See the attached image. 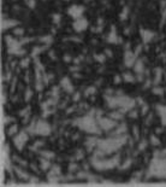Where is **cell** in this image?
I'll list each match as a JSON object with an SVG mask.
<instances>
[{
    "instance_id": "cell-54",
    "label": "cell",
    "mask_w": 166,
    "mask_h": 187,
    "mask_svg": "<svg viewBox=\"0 0 166 187\" xmlns=\"http://www.w3.org/2000/svg\"><path fill=\"white\" fill-rule=\"evenodd\" d=\"M149 86H152V81H151V80H147V81L144 82V85H143V88H148Z\"/></svg>"
},
{
    "instance_id": "cell-41",
    "label": "cell",
    "mask_w": 166,
    "mask_h": 187,
    "mask_svg": "<svg viewBox=\"0 0 166 187\" xmlns=\"http://www.w3.org/2000/svg\"><path fill=\"white\" fill-rule=\"evenodd\" d=\"M29 63H30V59H29V58H24V59L21 61L19 64H21V68H28Z\"/></svg>"
},
{
    "instance_id": "cell-19",
    "label": "cell",
    "mask_w": 166,
    "mask_h": 187,
    "mask_svg": "<svg viewBox=\"0 0 166 187\" xmlns=\"http://www.w3.org/2000/svg\"><path fill=\"white\" fill-rule=\"evenodd\" d=\"M123 80L127 82V83H134V82H136V79H135V76L133 75V72H130V71H125V72H123Z\"/></svg>"
},
{
    "instance_id": "cell-5",
    "label": "cell",
    "mask_w": 166,
    "mask_h": 187,
    "mask_svg": "<svg viewBox=\"0 0 166 187\" xmlns=\"http://www.w3.org/2000/svg\"><path fill=\"white\" fill-rule=\"evenodd\" d=\"M51 133H52V127L48 122H46L45 120H40V121L35 122L34 134L41 135V136H48Z\"/></svg>"
},
{
    "instance_id": "cell-38",
    "label": "cell",
    "mask_w": 166,
    "mask_h": 187,
    "mask_svg": "<svg viewBox=\"0 0 166 187\" xmlns=\"http://www.w3.org/2000/svg\"><path fill=\"white\" fill-rule=\"evenodd\" d=\"M32 97H33V91L29 90V88H27V91H25V93H24V100H25V101H29V100L32 99Z\"/></svg>"
},
{
    "instance_id": "cell-47",
    "label": "cell",
    "mask_w": 166,
    "mask_h": 187,
    "mask_svg": "<svg viewBox=\"0 0 166 187\" xmlns=\"http://www.w3.org/2000/svg\"><path fill=\"white\" fill-rule=\"evenodd\" d=\"M141 112H142V115H146L148 112V105L146 103L143 105H141Z\"/></svg>"
},
{
    "instance_id": "cell-9",
    "label": "cell",
    "mask_w": 166,
    "mask_h": 187,
    "mask_svg": "<svg viewBox=\"0 0 166 187\" xmlns=\"http://www.w3.org/2000/svg\"><path fill=\"white\" fill-rule=\"evenodd\" d=\"M89 27V22L86 17H81V18H77L73 21L72 23V28L73 30L77 31V33H82V31L87 30Z\"/></svg>"
},
{
    "instance_id": "cell-3",
    "label": "cell",
    "mask_w": 166,
    "mask_h": 187,
    "mask_svg": "<svg viewBox=\"0 0 166 187\" xmlns=\"http://www.w3.org/2000/svg\"><path fill=\"white\" fill-rule=\"evenodd\" d=\"M90 164L97 169V170H108L119 164V157L114 156L110 159H103V157H97L94 156L90 161Z\"/></svg>"
},
{
    "instance_id": "cell-8",
    "label": "cell",
    "mask_w": 166,
    "mask_h": 187,
    "mask_svg": "<svg viewBox=\"0 0 166 187\" xmlns=\"http://www.w3.org/2000/svg\"><path fill=\"white\" fill-rule=\"evenodd\" d=\"M86 9L82 6V5H71L69 9H67V13L71 18L73 19H77V18H81L83 17V13H84Z\"/></svg>"
},
{
    "instance_id": "cell-18",
    "label": "cell",
    "mask_w": 166,
    "mask_h": 187,
    "mask_svg": "<svg viewBox=\"0 0 166 187\" xmlns=\"http://www.w3.org/2000/svg\"><path fill=\"white\" fill-rule=\"evenodd\" d=\"M154 72H155V79H154V81H153V85H154V86H157V85H159V82L161 81L163 69L158 66V68H155V69H154Z\"/></svg>"
},
{
    "instance_id": "cell-10",
    "label": "cell",
    "mask_w": 166,
    "mask_h": 187,
    "mask_svg": "<svg viewBox=\"0 0 166 187\" xmlns=\"http://www.w3.org/2000/svg\"><path fill=\"white\" fill-rule=\"evenodd\" d=\"M136 61H137V53L130 51V50H127L125 55H124V64H125V66L133 68Z\"/></svg>"
},
{
    "instance_id": "cell-62",
    "label": "cell",
    "mask_w": 166,
    "mask_h": 187,
    "mask_svg": "<svg viewBox=\"0 0 166 187\" xmlns=\"http://www.w3.org/2000/svg\"><path fill=\"white\" fill-rule=\"evenodd\" d=\"M165 80H166V74H165Z\"/></svg>"
},
{
    "instance_id": "cell-30",
    "label": "cell",
    "mask_w": 166,
    "mask_h": 187,
    "mask_svg": "<svg viewBox=\"0 0 166 187\" xmlns=\"http://www.w3.org/2000/svg\"><path fill=\"white\" fill-rule=\"evenodd\" d=\"M17 133H18V125H11V127L8 128V130H7V134L11 135V136H15Z\"/></svg>"
},
{
    "instance_id": "cell-17",
    "label": "cell",
    "mask_w": 166,
    "mask_h": 187,
    "mask_svg": "<svg viewBox=\"0 0 166 187\" xmlns=\"http://www.w3.org/2000/svg\"><path fill=\"white\" fill-rule=\"evenodd\" d=\"M134 70L136 74H143V70H144V64L141 59H137L136 63L134 64Z\"/></svg>"
},
{
    "instance_id": "cell-11",
    "label": "cell",
    "mask_w": 166,
    "mask_h": 187,
    "mask_svg": "<svg viewBox=\"0 0 166 187\" xmlns=\"http://www.w3.org/2000/svg\"><path fill=\"white\" fill-rule=\"evenodd\" d=\"M140 35H141L142 41H143L144 44H148V42H151V41L154 39L155 33H154V31H152V30H149V29L141 28V29H140Z\"/></svg>"
},
{
    "instance_id": "cell-23",
    "label": "cell",
    "mask_w": 166,
    "mask_h": 187,
    "mask_svg": "<svg viewBox=\"0 0 166 187\" xmlns=\"http://www.w3.org/2000/svg\"><path fill=\"white\" fill-rule=\"evenodd\" d=\"M60 174H62V168L59 165H52L48 173V175H56V176H60Z\"/></svg>"
},
{
    "instance_id": "cell-26",
    "label": "cell",
    "mask_w": 166,
    "mask_h": 187,
    "mask_svg": "<svg viewBox=\"0 0 166 187\" xmlns=\"http://www.w3.org/2000/svg\"><path fill=\"white\" fill-rule=\"evenodd\" d=\"M152 92L155 94V95H164V93H165V90H164L161 86L157 85V86H154V87L152 88Z\"/></svg>"
},
{
    "instance_id": "cell-2",
    "label": "cell",
    "mask_w": 166,
    "mask_h": 187,
    "mask_svg": "<svg viewBox=\"0 0 166 187\" xmlns=\"http://www.w3.org/2000/svg\"><path fill=\"white\" fill-rule=\"evenodd\" d=\"M75 125L77 127H80L82 130H84V132H87L89 134H94V135L100 134L101 130H102L100 128L98 121L94 118L93 115H87V116H84L82 118H78Z\"/></svg>"
},
{
    "instance_id": "cell-44",
    "label": "cell",
    "mask_w": 166,
    "mask_h": 187,
    "mask_svg": "<svg viewBox=\"0 0 166 187\" xmlns=\"http://www.w3.org/2000/svg\"><path fill=\"white\" fill-rule=\"evenodd\" d=\"M78 169V165L76 164V163H70V165H69V170L72 173V171H76Z\"/></svg>"
},
{
    "instance_id": "cell-14",
    "label": "cell",
    "mask_w": 166,
    "mask_h": 187,
    "mask_svg": "<svg viewBox=\"0 0 166 187\" xmlns=\"http://www.w3.org/2000/svg\"><path fill=\"white\" fill-rule=\"evenodd\" d=\"M19 24V22L18 21H16V19H11V18H4L2 19V30H5V29H10V28H13V27H17Z\"/></svg>"
},
{
    "instance_id": "cell-7",
    "label": "cell",
    "mask_w": 166,
    "mask_h": 187,
    "mask_svg": "<svg viewBox=\"0 0 166 187\" xmlns=\"http://www.w3.org/2000/svg\"><path fill=\"white\" fill-rule=\"evenodd\" d=\"M98 123L102 130H107V132L114 129L118 125L117 121L113 120L112 117H100V118H98Z\"/></svg>"
},
{
    "instance_id": "cell-57",
    "label": "cell",
    "mask_w": 166,
    "mask_h": 187,
    "mask_svg": "<svg viewBox=\"0 0 166 187\" xmlns=\"http://www.w3.org/2000/svg\"><path fill=\"white\" fill-rule=\"evenodd\" d=\"M11 121H13V118H12V117H5V125L11 123Z\"/></svg>"
},
{
    "instance_id": "cell-15",
    "label": "cell",
    "mask_w": 166,
    "mask_h": 187,
    "mask_svg": "<svg viewBox=\"0 0 166 187\" xmlns=\"http://www.w3.org/2000/svg\"><path fill=\"white\" fill-rule=\"evenodd\" d=\"M157 111L161 118V125L166 127V106L165 105H157Z\"/></svg>"
},
{
    "instance_id": "cell-6",
    "label": "cell",
    "mask_w": 166,
    "mask_h": 187,
    "mask_svg": "<svg viewBox=\"0 0 166 187\" xmlns=\"http://www.w3.org/2000/svg\"><path fill=\"white\" fill-rule=\"evenodd\" d=\"M28 133H27V130H21V132H18L16 135H15V138H13V144H15V146L18 149V150H23V147H24V145L27 144V141H28Z\"/></svg>"
},
{
    "instance_id": "cell-29",
    "label": "cell",
    "mask_w": 166,
    "mask_h": 187,
    "mask_svg": "<svg viewBox=\"0 0 166 187\" xmlns=\"http://www.w3.org/2000/svg\"><path fill=\"white\" fill-rule=\"evenodd\" d=\"M128 15H129V9H128V6H124V7H123V11H122L120 15H119L120 21H125V19L128 18Z\"/></svg>"
},
{
    "instance_id": "cell-31",
    "label": "cell",
    "mask_w": 166,
    "mask_h": 187,
    "mask_svg": "<svg viewBox=\"0 0 166 187\" xmlns=\"http://www.w3.org/2000/svg\"><path fill=\"white\" fill-rule=\"evenodd\" d=\"M106 57H107V56L105 55V52H103V53H97V55H94V59H95V61H98L99 63L105 62Z\"/></svg>"
},
{
    "instance_id": "cell-48",
    "label": "cell",
    "mask_w": 166,
    "mask_h": 187,
    "mask_svg": "<svg viewBox=\"0 0 166 187\" xmlns=\"http://www.w3.org/2000/svg\"><path fill=\"white\" fill-rule=\"evenodd\" d=\"M80 99H81V93H80V92H76V93L73 94V97H72V100H73V103H77Z\"/></svg>"
},
{
    "instance_id": "cell-24",
    "label": "cell",
    "mask_w": 166,
    "mask_h": 187,
    "mask_svg": "<svg viewBox=\"0 0 166 187\" xmlns=\"http://www.w3.org/2000/svg\"><path fill=\"white\" fill-rule=\"evenodd\" d=\"M98 141H99V139H97V138H88L87 139V141H86V146H88L89 149H92V147H94V146H98Z\"/></svg>"
},
{
    "instance_id": "cell-52",
    "label": "cell",
    "mask_w": 166,
    "mask_h": 187,
    "mask_svg": "<svg viewBox=\"0 0 166 187\" xmlns=\"http://www.w3.org/2000/svg\"><path fill=\"white\" fill-rule=\"evenodd\" d=\"M63 61H64L65 63H70L71 61H72V58H71V56H70V55H64Z\"/></svg>"
},
{
    "instance_id": "cell-42",
    "label": "cell",
    "mask_w": 166,
    "mask_h": 187,
    "mask_svg": "<svg viewBox=\"0 0 166 187\" xmlns=\"http://www.w3.org/2000/svg\"><path fill=\"white\" fill-rule=\"evenodd\" d=\"M35 87H36V91H39V92H41V91L43 90V85H42L41 80H36V85H35Z\"/></svg>"
},
{
    "instance_id": "cell-61",
    "label": "cell",
    "mask_w": 166,
    "mask_h": 187,
    "mask_svg": "<svg viewBox=\"0 0 166 187\" xmlns=\"http://www.w3.org/2000/svg\"><path fill=\"white\" fill-rule=\"evenodd\" d=\"M63 1H69V0H63Z\"/></svg>"
},
{
    "instance_id": "cell-50",
    "label": "cell",
    "mask_w": 166,
    "mask_h": 187,
    "mask_svg": "<svg viewBox=\"0 0 166 187\" xmlns=\"http://www.w3.org/2000/svg\"><path fill=\"white\" fill-rule=\"evenodd\" d=\"M49 115H52V110L45 109V110H43V114H42V117H48Z\"/></svg>"
},
{
    "instance_id": "cell-40",
    "label": "cell",
    "mask_w": 166,
    "mask_h": 187,
    "mask_svg": "<svg viewBox=\"0 0 166 187\" xmlns=\"http://www.w3.org/2000/svg\"><path fill=\"white\" fill-rule=\"evenodd\" d=\"M147 145H148V143H147V140H142L141 143H140V145H138V151H144L146 150V147H147Z\"/></svg>"
},
{
    "instance_id": "cell-1",
    "label": "cell",
    "mask_w": 166,
    "mask_h": 187,
    "mask_svg": "<svg viewBox=\"0 0 166 187\" xmlns=\"http://www.w3.org/2000/svg\"><path fill=\"white\" fill-rule=\"evenodd\" d=\"M127 143V136L125 135H114L108 139H103L98 141V149L102 150L105 153H111L117 151L120 146H123Z\"/></svg>"
},
{
    "instance_id": "cell-59",
    "label": "cell",
    "mask_w": 166,
    "mask_h": 187,
    "mask_svg": "<svg viewBox=\"0 0 166 187\" xmlns=\"http://www.w3.org/2000/svg\"><path fill=\"white\" fill-rule=\"evenodd\" d=\"M5 79H6L7 81L11 79V72H10V71H7V72H6V76H5Z\"/></svg>"
},
{
    "instance_id": "cell-56",
    "label": "cell",
    "mask_w": 166,
    "mask_h": 187,
    "mask_svg": "<svg viewBox=\"0 0 166 187\" xmlns=\"http://www.w3.org/2000/svg\"><path fill=\"white\" fill-rule=\"evenodd\" d=\"M133 130H134V134H135V136L137 138V136H138V128H137L136 125H134Z\"/></svg>"
},
{
    "instance_id": "cell-49",
    "label": "cell",
    "mask_w": 166,
    "mask_h": 187,
    "mask_svg": "<svg viewBox=\"0 0 166 187\" xmlns=\"http://www.w3.org/2000/svg\"><path fill=\"white\" fill-rule=\"evenodd\" d=\"M27 5H28L30 9H35V6H36V0H28V1H27Z\"/></svg>"
},
{
    "instance_id": "cell-12",
    "label": "cell",
    "mask_w": 166,
    "mask_h": 187,
    "mask_svg": "<svg viewBox=\"0 0 166 187\" xmlns=\"http://www.w3.org/2000/svg\"><path fill=\"white\" fill-rule=\"evenodd\" d=\"M60 87H62L66 93H73V91H75L73 85H72L71 80H70L67 76H65V77L62 79V81H60Z\"/></svg>"
},
{
    "instance_id": "cell-39",
    "label": "cell",
    "mask_w": 166,
    "mask_h": 187,
    "mask_svg": "<svg viewBox=\"0 0 166 187\" xmlns=\"http://www.w3.org/2000/svg\"><path fill=\"white\" fill-rule=\"evenodd\" d=\"M122 81H124V80H123V76H122V75H119V74H118V75H116V76L113 77V82H114L116 85H120V83H122Z\"/></svg>"
},
{
    "instance_id": "cell-37",
    "label": "cell",
    "mask_w": 166,
    "mask_h": 187,
    "mask_svg": "<svg viewBox=\"0 0 166 187\" xmlns=\"http://www.w3.org/2000/svg\"><path fill=\"white\" fill-rule=\"evenodd\" d=\"M13 35H16V36H24V29L23 28H15L13 29Z\"/></svg>"
},
{
    "instance_id": "cell-33",
    "label": "cell",
    "mask_w": 166,
    "mask_h": 187,
    "mask_svg": "<svg viewBox=\"0 0 166 187\" xmlns=\"http://www.w3.org/2000/svg\"><path fill=\"white\" fill-rule=\"evenodd\" d=\"M151 143H152V145H154V146H159V145H160V139H159L155 134H152V135H151Z\"/></svg>"
},
{
    "instance_id": "cell-43",
    "label": "cell",
    "mask_w": 166,
    "mask_h": 187,
    "mask_svg": "<svg viewBox=\"0 0 166 187\" xmlns=\"http://www.w3.org/2000/svg\"><path fill=\"white\" fill-rule=\"evenodd\" d=\"M29 111H30V106H28V108H25V109H23V110H21V112H19V116H27L28 114H29Z\"/></svg>"
},
{
    "instance_id": "cell-34",
    "label": "cell",
    "mask_w": 166,
    "mask_h": 187,
    "mask_svg": "<svg viewBox=\"0 0 166 187\" xmlns=\"http://www.w3.org/2000/svg\"><path fill=\"white\" fill-rule=\"evenodd\" d=\"M52 21L54 24H59L62 21V15L60 13H53L52 15Z\"/></svg>"
},
{
    "instance_id": "cell-55",
    "label": "cell",
    "mask_w": 166,
    "mask_h": 187,
    "mask_svg": "<svg viewBox=\"0 0 166 187\" xmlns=\"http://www.w3.org/2000/svg\"><path fill=\"white\" fill-rule=\"evenodd\" d=\"M29 181H30L32 184H35V182H37V181H39V178H35V176H30V178H29Z\"/></svg>"
},
{
    "instance_id": "cell-25",
    "label": "cell",
    "mask_w": 166,
    "mask_h": 187,
    "mask_svg": "<svg viewBox=\"0 0 166 187\" xmlns=\"http://www.w3.org/2000/svg\"><path fill=\"white\" fill-rule=\"evenodd\" d=\"M123 115H124V112H122V111L119 110V111H113V112H111V114H110V117H112V118L116 120V121H119V120L123 118Z\"/></svg>"
},
{
    "instance_id": "cell-58",
    "label": "cell",
    "mask_w": 166,
    "mask_h": 187,
    "mask_svg": "<svg viewBox=\"0 0 166 187\" xmlns=\"http://www.w3.org/2000/svg\"><path fill=\"white\" fill-rule=\"evenodd\" d=\"M49 57H51L52 59H57V56H56V55H54V52H52V51L49 52Z\"/></svg>"
},
{
    "instance_id": "cell-45",
    "label": "cell",
    "mask_w": 166,
    "mask_h": 187,
    "mask_svg": "<svg viewBox=\"0 0 166 187\" xmlns=\"http://www.w3.org/2000/svg\"><path fill=\"white\" fill-rule=\"evenodd\" d=\"M52 95L54 98H58L59 97V87H53L52 88Z\"/></svg>"
},
{
    "instance_id": "cell-27",
    "label": "cell",
    "mask_w": 166,
    "mask_h": 187,
    "mask_svg": "<svg viewBox=\"0 0 166 187\" xmlns=\"http://www.w3.org/2000/svg\"><path fill=\"white\" fill-rule=\"evenodd\" d=\"M40 41L43 42V45H51L53 41V36L52 35H45L42 37H40Z\"/></svg>"
},
{
    "instance_id": "cell-13",
    "label": "cell",
    "mask_w": 166,
    "mask_h": 187,
    "mask_svg": "<svg viewBox=\"0 0 166 187\" xmlns=\"http://www.w3.org/2000/svg\"><path fill=\"white\" fill-rule=\"evenodd\" d=\"M107 41L110 42V44H118V42H120L122 40L118 37V35H117V31H116V27H112L111 28V33L108 34V36H107Z\"/></svg>"
},
{
    "instance_id": "cell-36",
    "label": "cell",
    "mask_w": 166,
    "mask_h": 187,
    "mask_svg": "<svg viewBox=\"0 0 166 187\" xmlns=\"http://www.w3.org/2000/svg\"><path fill=\"white\" fill-rule=\"evenodd\" d=\"M43 145H45V141H42V140H37V141L34 143V145L30 147V150H32V151H35V149H36V151H37V149L41 147V146H43Z\"/></svg>"
},
{
    "instance_id": "cell-4",
    "label": "cell",
    "mask_w": 166,
    "mask_h": 187,
    "mask_svg": "<svg viewBox=\"0 0 166 187\" xmlns=\"http://www.w3.org/2000/svg\"><path fill=\"white\" fill-rule=\"evenodd\" d=\"M149 174L152 176L166 179V157H154L152 159Z\"/></svg>"
},
{
    "instance_id": "cell-63",
    "label": "cell",
    "mask_w": 166,
    "mask_h": 187,
    "mask_svg": "<svg viewBox=\"0 0 166 187\" xmlns=\"http://www.w3.org/2000/svg\"><path fill=\"white\" fill-rule=\"evenodd\" d=\"M25 1H28V0H25Z\"/></svg>"
},
{
    "instance_id": "cell-51",
    "label": "cell",
    "mask_w": 166,
    "mask_h": 187,
    "mask_svg": "<svg viewBox=\"0 0 166 187\" xmlns=\"http://www.w3.org/2000/svg\"><path fill=\"white\" fill-rule=\"evenodd\" d=\"M75 158H76V159H82V158H83V151H82V150H78V151L76 152Z\"/></svg>"
},
{
    "instance_id": "cell-16",
    "label": "cell",
    "mask_w": 166,
    "mask_h": 187,
    "mask_svg": "<svg viewBox=\"0 0 166 187\" xmlns=\"http://www.w3.org/2000/svg\"><path fill=\"white\" fill-rule=\"evenodd\" d=\"M40 168H41V170H43V171L49 170V169L52 168L51 159L45 158V157H41V158H40Z\"/></svg>"
},
{
    "instance_id": "cell-35",
    "label": "cell",
    "mask_w": 166,
    "mask_h": 187,
    "mask_svg": "<svg viewBox=\"0 0 166 187\" xmlns=\"http://www.w3.org/2000/svg\"><path fill=\"white\" fill-rule=\"evenodd\" d=\"M131 164H133V159L128 158V159H125V161H124V163L120 165V169H122V170H125V169H128V168H129Z\"/></svg>"
},
{
    "instance_id": "cell-28",
    "label": "cell",
    "mask_w": 166,
    "mask_h": 187,
    "mask_svg": "<svg viewBox=\"0 0 166 187\" xmlns=\"http://www.w3.org/2000/svg\"><path fill=\"white\" fill-rule=\"evenodd\" d=\"M40 155H41V157H45V158H48V159H53V158L56 157V153H54V152L48 151V150H46V151H45V150L41 151Z\"/></svg>"
},
{
    "instance_id": "cell-32",
    "label": "cell",
    "mask_w": 166,
    "mask_h": 187,
    "mask_svg": "<svg viewBox=\"0 0 166 187\" xmlns=\"http://www.w3.org/2000/svg\"><path fill=\"white\" fill-rule=\"evenodd\" d=\"M95 92H97V88H95L94 86H89V87L84 91V95H86V97H90V95L95 94Z\"/></svg>"
},
{
    "instance_id": "cell-60",
    "label": "cell",
    "mask_w": 166,
    "mask_h": 187,
    "mask_svg": "<svg viewBox=\"0 0 166 187\" xmlns=\"http://www.w3.org/2000/svg\"><path fill=\"white\" fill-rule=\"evenodd\" d=\"M160 133H163V130H161L160 128H158V129H157V134H160Z\"/></svg>"
},
{
    "instance_id": "cell-46",
    "label": "cell",
    "mask_w": 166,
    "mask_h": 187,
    "mask_svg": "<svg viewBox=\"0 0 166 187\" xmlns=\"http://www.w3.org/2000/svg\"><path fill=\"white\" fill-rule=\"evenodd\" d=\"M129 116L131 117V118H137V116H138V111H136V110H130L129 111Z\"/></svg>"
},
{
    "instance_id": "cell-20",
    "label": "cell",
    "mask_w": 166,
    "mask_h": 187,
    "mask_svg": "<svg viewBox=\"0 0 166 187\" xmlns=\"http://www.w3.org/2000/svg\"><path fill=\"white\" fill-rule=\"evenodd\" d=\"M16 173H17V175H18V178H19L21 180H28V179L30 178L29 174H28L25 170L21 169L19 167H16Z\"/></svg>"
},
{
    "instance_id": "cell-21",
    "label": "cell",
    "mask_w": 166,
    "mask_h": 187,
    "mask_svg": "<svg viewBox=\"0 0 166 187\" xmlns=\"http://www.w3.org/2000/svg\"><path fill=\"white\" fill-rule=\"evenodd\" d=\"M127 130H128V127H127L125 123L117 125L116 127V130H114V135H123V134H125Z\"/></svg>"
},
{
    "instance_id": "cell-22",
    "label": "cell",
    "mask_w": 166,
    "mask_h": 187,
    "mask_svg": "<svg viewBox=\"0 0 166 187\" xmlns=\"http://www.w3.org/2000/svg\"><path fill=\"white\" fill-rule=\"evenodd\" d=\"M47 46H48V45H45V46H42V47H41V46H35L33 48V51H32V57H33V58H36Z\"/></svg>"
},
{
    "instance_id": "cell-53",
    "label": "cell",
    "mask_w": 166,
    "mask_h": 187,
    "mask_svg": "<svg viewBox=\"0 0 166 187\" xmlns=\"http://www.w3.org/2000/svg\"><path fill=\"white\" fill-rule=\"evenodd\" d=\"M105 55H106L107 57H110V58L113 57V53H112V51H111L110 48H106V50H105Z\"/></svg>"
}]
</instances>
